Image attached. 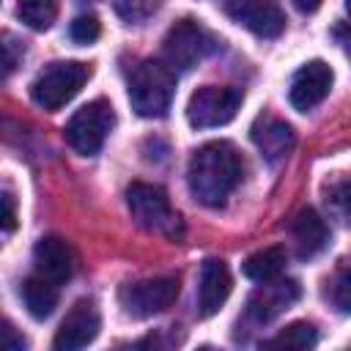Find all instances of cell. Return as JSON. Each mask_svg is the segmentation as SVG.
Here are the masks:
<instances>
[{
	"label": "cell",
	"instance_id": "1",
	"mask_svg": "<svg viewBox=\"0 0 351 351\" xmlns=\"http://www.w3.org/2000/svg\"><path fill=\"white\" fill-rule=\"evenodd\" d=\"M241 170L244 165L233 143L211 140L192 154L189 167H186V184L197 203L208 208H219L225 206L230 192L239 186Z\"/></svg>",
	"mask_w": 351,
	"mask_h": 351
},
{
	"label": "cell",
	"instance_id": "2",
	"mask_svg": "<svg viewBox=\"0 0 351 351\" xmlns=\"http://www.w3.org/2000/svg\"><path fill=\"white\" fill-rule=\"evenodd\" d=\"M176 93V74L167 63L143 60L129 80V101L140 118H162Z\"/></svg>",
	"mask_w": 351,
	"mask_h": 351
},
{
	"label": "cell",
	"instance_id": "3",
	"mask_svg": "<svg viewBox=\"0 0 351 351\" xmlns=\"http://www.w3.org/2000/svg\"><path fill=\"white\" fill-rule=\"evenodd\" d=\"M88 66L85 63H77V60H58V63H49L44 71H38V77L33 80L30 85V99L47 110V112H55L60 110L63 104H69L80 88L88 82Z\"/></svg>",
	"mask_w": 351,
	"mask_h": 351
},
{
	"label": "cell",
	"instance_id": "4",
	"mask_svg": "<svg viewBox=\"0 0 351 351\" xmlns=\"http://www.w3.org/2000/svg\"><path fill=\"white\" fill-rule=\"evenodd\" d=\"M126 206H129V211H132V217H134V222L140 228L162 233V236H170V239H176L181 233V217L173 211L170 197H167V192L162 186L143 184V181L129 184Z\"/></svg>",
	"mask_w": 351,
	"mask_h": 351
},
{
	"label": "cell",
	"instance_id": "5",
	"mask_svg": "<svg viewBox=\"0 0 351 351\" xmlns=\"http://www.w3.org/2000/svg\"><path fill=\"white\" fill-rule=\"evenodd\" d=\"M115 123V115H112V107L104 101V99H96V101H88L85 107H80L71 121L66 123V143L82 154V156H93L101 151L110 129Z\"/></svg>",
	"mask_w": 351,
	"mask_h": 351
},
{
	"label": "cell",
	"instance_id": "6",
	"mask_svg": "<svg viewBox=\"0 0 351 351\" xmlns=\"http://www.w3.org/2000/svg\"><path fill=\"white\" fill-rule=\"evenodd\" d=\"M165 63L170 69H192L200 60H206L214 49H217V38L197 22L192 19H181L170 27V33L165 36Z\"/></svg>",
	"mask_w": 351,
	"mask_h": 351
},
{
	"label": "cell",
	"instance_id": "7",
	"mask_svg": "<svg viewBox=\"0 0 351 351\" xmlns=\"http://www.w3.org/2000/svg\"><path fill=\"white\" fill-rule=\"evenodd\" d=\"M241 107V90L239 88H219V85H203L189 96L186 104V121L195 129H214L225 126L236 118Z\"/></svg>",
	"mask_w": 351,
	"mask_h": 351
},
{
	"label": "cell",
	"instance_id": "8",
	"mask_svg": "<svg viewBox=\"0 0 351 351\" xmlns=\"http://www.w3.org/2000/svg\"><path fill=\"white\" fill-rule=\"evenodd\" d=\"M178 296V280L176 277H154L129 282L121 291V304L134 318H148L156 313H165Z\"/></svg>",
	"mask_w": 351,
	"mask_h": 351
},
{
	"label": "cell",
	"instance_id": "9",
	"mask_svg": "<svg viewBox=\"0 0 351 351\" xmlns=\"http://www.w3.org/2000/svg\"><path fill=\"white\" fill-rule=\"evenodd\" d=\"M228 16L261 38H277L285 30V14L277 0H225Z\"/></svg>",
	"mask_w": 351,
	"mask_h": 351
},
{
	"label": "cell",
	"instance_id": "10",
	"mask_svg": "<svg viewBox=\"0 0 351 351\" xmlns=\"http://www.w3.org/2000/svg\"><path fill=\"white\" fill-rule=\"evenodd\" d=\"M299 296H302V288H299L296 280H280V277H274V280L261 282L252 291V296L247 302V313H250L252 321L269 324L280 313H285L288 307H293L299 302Z\"/></svg>",
	"mask_w": 351,
	"mask_h": 351
},
{
	"label": "cell",
	"instance_id": "11",
	"mask_svg": "<svg viewBox=\"0 0 351 351\" xmlns=\"http://www.w3.org/2000/svg\"><path fill=\"white\" fill-rule=\"evenodd\" d=\"M99 329H101V315H99L96 304L88 302V299H80V302L66 313L60 329L55 332L52 346H55L58 351H77V348H85L88 343L96 340Z\"/></svg>",
	"mask_w": 351,
	"mask_h": 351
},
{
	"label": "cell",
	"instance_id": "12",
	"mask_svg": "<svg viewBox=\"0 0 351 351\" xmlns=\"http://www.w3.org/2000/svg\"><path fill=\"white\" fill-rule=\"evenodd\" d=\"M332 80H335V74H332V69H329L324 60H310V63H304V66L293 74L291 90H288V99H291L293 110L307 112V110H313L315 104H321V101L326 99L329 88H332Z\"/></svg>",
	"mask_w": 351,
	"mask_h": 351
},
{
	"label": "cell",
	"instance_id": "13",
	"mask_svg": "<svg viewBox=\"0 0 351 351\" xmlns=\"http://www.w3.org/2000/svg\"><path fill=\"white\" fill-rule=\"evenodd\" d=\"M233 280L230 271L222 261L208 258L200 266V280H197V313L200 315H214L230 296Z\"/></svg>",
	"mask_w": 351,
	"mask_h": 351
},
{
	"label": "cell",
	"instance_id": "14",
	"mask_svg": "<svg viewBox=\"0 0 351 351\" xmlns=\"http://www.w3.org/2000/svg\"><path fill=\"white\" fill-rule=\"evenodd\" d=\"M250 137L255 143V148L269 159V162H280L282 156L291 154V148L296 145V134L291 129V123L274 118V115H261L255 118Z\"/></svg>",
	"mask_w": 351,
	"mask_h": 351
},
{
	"label": "cell",
	"instance_id": "15",
	"mask_svg": "<svg viewBox=\"0 0 351 351\" xmlns=\"http://www.w3.org/2000/svg\"><path fill=\"white\" fill-rule=\"evenodd\" d=\"M33 263H36V274L52 280V282H66L74 274V252L71 247L58 239V236H47L36 244L33 250Z\"/></svg>",
	"mask_w": 351,
	"mask_h": 351
},
{
	"label": "cell",
	"instance_id": "16",
	"mask_svg": "<svg viewBox=\"0 0 351 351\" xmlns=\"http://www.w3.org/2000/svg\"><path fill=\"white\" fill-rule=\"evenodd\" d=\"M291 236L296 241L299 258H313L329 244V228L315 208H302L291 222Z\"/></svg>",
	"mask_w": 351,
	"mask_h": 351
},
{
	"label": "cell",
	"instance_id": "17",
	"mask_svg": "<svg viewBox=\"0 0 351 351\" xmlns=\"http://www.w3.org/2000/svg\"><path fill=\"white\" fill-rule=\"evenodd\" d=\"M22 299H25L27 313H30L33 318L44 321V318H49V315L55 313V307H58V299H60L58 282L41 277V274H33V277H27L25 285H22Z\"/></svg>",
	"mask_w": 351,
	"mask_h": 351
},
{
	"label": "cell",
	"instance_id": "18",
	"mask_svg": "<svg viewBox=\"0 0 351 351\" xmlns=\"http://www.w3.org/2000/svg\"><path fill=\"white\" fill-rule=\"evenodd\" d=\"M285 250L282 247H266V250H258L252 252L247 261H244V274L252 280V282H266V280H274L280 277V271L285 269Z\"/></svg>",
	"mask_w": 351,
	"mask_h": 351
},
{
	"label": "cell",
	"instance_id": "19",
	"mask_svg": "<svg viewBox=\"0 0 351 351\" xmlns=\"http://www.w3.org/2000/svg\"><path fill=\"white\" fill-rule=\"evenodd\" d=\"M318 343V332L313 324L307 321H296L291 326H285L280 335H274L271 340H266V348H313Z\"/></svg>",
	"mask_w": 351,
	"mask_h": 351
},
{
	"label": "cell",
	"instance_id": "20",
	"mask_svg": "<svg viewBox=\"0 0 351 351\" xmlns=\"http://www.w3.org/2000/svg\"><path fill=\"white\" fill-rule=\"evenodd\" d=\"M19 19L33 30H47L58 16V0H16Z\"/></svg>",
	"mask_w": 351,
	"mask_h": 351
},
{
	"label": "cell",
	"instance_id": "21",
	"mask_svg": "<svg viewBox=\"0 0 351 351\" xmlns=\"http://www.w3.org/2000/svg\"><path fill=\"white\" fill-rule=\"evenodd\" d=\"M162 5H165V0H115V11L126 22H145Z\"/></svg>",
	"mask_w": 351,
	"mask_h": 351
},
{
	"label": "cell",
	"instance_id": "22",
	"mask_svg": "<svg viewBox=\"0 0 351 351\" xmlns=\"http://www.w3.org/2000/svg\"><path fill=\"white\" fill-rule=\"evenodd\" d=\"M329 299L340 313H351V263L340 266L329 285Z\"/></svg>",
	"mask_w": 351,
	"mask_h": 351
},
{
	"label": "cell",
	"instance_id": "23",
	"mask_svg": "<svg viewBox=\"0 0 351 351\" xmlns=\"http://www.w3.org/2000/svg\"><path fill=\"white\" fill-rule=\"evenodd\" d=\"M69 36L77 41V44H93L99 36H101V22L96 14H80L74 16L71 27H69Z\"/></svg>",
	"mask_w": 351,
	"mask_h": 351
},
{
	"label": "cell",
	"instance_id": "24",
	"mask_svg": "<svg viewBox=\"0 0 351 351\" xmlns=\"http://www.w3.org/2000/svg\"><path fill=\"white\" fill-rule=\"evenodd\" d=\"M326 203L332 206V211H337L340 217H351V178L335 181L326 189Z\"/></svg>",
	"mask_w": 351,
	"mask_h": 351
},
{
	"label": "cell",
	"instance_id": "25",
	"mask_svg": "<svg viewBox=\"0 0 351 351\" xmlns=\"http://www.w3.org/2000/svg\"><path fill=\"white\" fill-rule=\"evenodd\" d=\"M16 228V206H14V195L3 192V230L11 233Z\"/></svg>",
	"mask_w": 351,
	"mask_h": 351
},
{
	"label": "cell",
	"instance_id": "26",
	"mask_svg": "<svg viewBox=\"0 0 351 351\" xmlns=\"http://www.w3.org/2000/svg\"><path fill=\"white\" fill-rule=\"evenodd\" d=\"M335 38H337L340 47L351 55V25H337V27H335Z\"/></svg>",
	"mask_w": 351,
	"mask_h": 351
},
{
	"label": "cell",
	"instance_id": "27",
	"mask_svg": "<svg viewBox=\"0 0 351 351\" xmlns=\"http://www.w3.org/2000/svg\"><path fill=\"white\" fill-rule=\"evenodd\" d=\"M3 337H5V348H22V346H25L22 337H14V329H11V326L3 329Z\"/></svg>",
	"mask_w": 351,
	"mask_h": 351
},
{
	"label": "cell",
	"instance_id": "28",
	"mask_svg": "<svg viewBox=\"0 0 351 351\" xmlns=\"http://www.w3.org/2000/svg\"><path fill=\"white\" fill-rule=\"evenodd\" d=\"M321 3H324V0H293V5H296L302 14H313V11H318Z\"/></svg>",
	"mask_w": 351,
	"mask_h": 351
},
{
	"label": "cell",
	"instance_id": "29",
	"mask_svg": "<svg viewBox=\"0 0 351 351\" xmlns=\"http://www.w3.org/2000/svg\"><path fill=\"white\" fill-rule=\"evenodd\" d=\"M346 11H348V14H351V0H346Z\"/></svg>",
	"mask_w": 351,
	"mask_h": 351
}]
</instances>
